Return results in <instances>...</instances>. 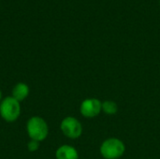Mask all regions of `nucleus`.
Listing matches in <instances>:
<instances>
[{
  "label": "nucleus",
  "mask_w": 160,
  "mask_h": 159,
  "mask_svg": "<svg viewBox=\"0 0 160 159\" xmlns=\"http://www.w3.org/2000/svg\"><path fill=\"white\" fill-rule=\"evenodd\" d=\"M26 131L31 140L40 142L47 138L49 134V127L43 118L33 116L26 123Z\"/></svg>",
  "instance_id": "f257e3e1"
},
{
  "label": "nucleus",
  "mask_w": 160,
  "mask_h": 159,
  "mask_svg": "<svg viewBox=\"0 0 160 159\" xmlns=\"http://www.w3.org/2000/svg\"><path fill=\"white\" fill-rule=\"evenodd\" d=\"M100 155L104 159H119L126 152L125 143L117 138H109L100 145Z\"/></svg>",
  "instance_id": "f03ea898"
},
{
  "label": "nucleus",
  "mask_w": 160,
  "mask_h": 159,
  "mask_svg": "<svg viewBox=\"0 0 160 159\" xmlns=\"http://www.w3.org/2000/svg\"><path fill=\"white\" fill-rule=\"evenodd\" d=\"M0 115L8 123L15 122L21 115V105L12 96L7 97L0 102Z\"/></svg>",
  "instance_id": "7ed1b4c3"
},
{
  "label": "nucleus",
  "mask_w": 160,
  "mask_h": 159,
  "mask_svg": "<svg viewBox=\"0 0 160 159\" xmlns=\"http://www.w3.org/2000/svg\"><path fill=\"white\" fill-rule=\"evenodd\" d=\"M60 129L67 138L71 140L79 139L82 134V126L81 122L72 116H68L62 120Z\"/></svg>",
  "instance_id": "20e7f679"
},
{
  "label": "nucleus",
  "mask_w": 160,
  "mask_h": 159,
  "mask_svg": "<svg viewBox=\"0 0 160 159\" xmlns=\"http://www.w3.org/2000/svg\"><path fill=\"white\" fill-rule=\"evenodd\" d=\"M101 111H102V102L96 97H90L84 99L80 106V112L82 115L85 118L97 117Z\"/></svg>",
  "instance_id": "39448f33"
},
{
  "label": "nucleus",
  "mask_w": 160,
  "mask_h": 159,
  "mask_svg": "<svg viewBox=\"0 0 160 159\" xmlns=\"http://www.w3.org/2000/svg\"><path fill=\"white\" fill-rule=\"evenodd\" d=\"M56 159H79V154L76 148L71 145H62L55 152Z\"/></svg>",
  "instance_id": "423d86ee"
},
{
  "label": "nucleus",
  "mask_w": 160,
  "mask_h": 159,
  "mask_svg": "<svg viewBox=\"0 0 160 159\" xmlns=\"http://www.w3.org/2000/svg\"><path fill=\"white\" fill-rule=\"evenodd\" d=\"M29 86L24 82H18L12 89V97L19 102L23 101L29 95Z\"/></svg>",
  "instance_id": "0eeeda50"
},
{
  "label": "nucleus",
  "mask_w": 160,
  "mask_h": 159,
  "mask_svg": "<svg viewBox=\"0 0 160 159\" xmlns=\"http://www.w3.org/2000/svg\"><path fill=\"white\" fill-rule=\"evenodd\" d=\"M102 112L107 115H114L118 112V106L112 100H105L102 102Z\"/></svg>",
  "instance_id": "6e6552de"
},
{
  "label": "nucleus",
  "mask_w": 160,
  "mask_h": 159,
  "mask_svg": "<svg viewBox=\"0 0 160 159\" xmlns=\"http://www.w3.org/2000/svg\"><path fill=\"white\" fill-rule=\"evenodd\" d=\"M38 148H39V142H37V141L31 140L27 144V149L30 152H36V151L38 150Z\"/></svg>",
  "instance_id": "1a4fd4ad"
},
{
  "label": "nucleus",
  "mask_w": 160,
  "mask_h": 159,
  "mask_svg": "<svg viewBox=\"0 0 160 159\" xmlns=\"http://www.w3.org/2000/svg\"><path fill=\"white\" fill-rule=\"evenodd\" d=\"M2 101V93H1V90H0V102Z\"/></svg>",
  "instance_id": "9d476101"
}]
</instances>
